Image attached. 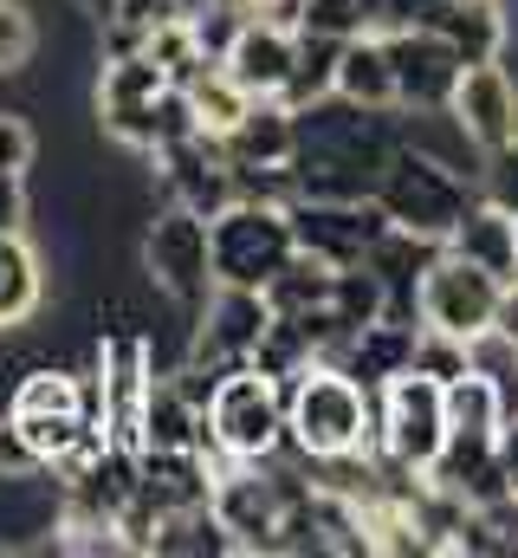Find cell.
<instances>
[{
  "label": "cell",
  "mask_w": 518,
  "mask_h": 558,
  "mask_svg": "<svg viewBox=\"0 0 518 558\" xmlns=\"http://www.w3.org/2000/svg\"><path fill=\"white\" fill-rule=\"evenodd\" d=\"M415 325H421V318H388L383 312V318H370L363 331H350V344H344L331 364H344L363 390H383L395 371L415 364Z\"/></svg>",
  "instance_id": "obj_16"
},
{
  "label": "cell",
  "mask_w": 518,
  "mask_h": 558,
  "mask_svg": "<svg viewBox=\"0 0 518 558\" xmlns=\"http://www.w3.org/2000/svg\"><path fill=\"white\" fill-rule=\"evenodd\" d=\"M136 448H201V454H214V441H208V410H201L169 371H156V384H149L143 441H136Z\"/></svg>",
  "instance_id": "obj_17"
},
{
  "label": "cell",
  "mask_w": 518,
  "mask_h": 558,
  "mask_svg": "<svg viewBox=\"0 0 518 558\" xmlns=\"http://www.w3.org/2000/svg\"><path fill=\"white\" fill-rule=\"evenodd\" d=\"M473 189H480L486 202H499L506 215H518V143L493 149V156H480V169H473Z\"/></svg>",
  "instance_id": "obj_28"
},
{
  "label": "cell",
  "mask_w": 518,
  "mask_h": 558,
  "mask_svg": "<svg viewBox=\"0 0 518 558\" xmlns=\"http://www.w3.org/2000/svg\"><path fill=\"white\" fill-rule=\"evenodd\" d=\"M26 215H33V202H26V175L0 169V234H26Z\"/></svg>",
  "instance_id": "obj_30"
},
{
  "label": "cell",
  "mask_w": 518,
  "mask_h": 558,
  "mask_svg": "<svg viewBox=\"0 0 518 558\" xmlns=\"http://www.w3.org/2000/svg\"><path fill=\"white\" fill-rule=\"evenodd\" d=\"M46 305V260L26 234H0V331L33 325Z\"/></svg>",
  "instance_id": "obj_21"
},
{
  "label": "cell",
  "mask_w": 518,
  "mask_h": 558,
  "mask_svg": "<svg viewBox=\"0 0 518 558\" xmlns=\"http://www.w3.org/2000/svg\"><path fill=\"white\" fill-rule=\"evenodd\" d=\"M388 72H395V111H447L454 78H460V52L434 33V26H388Z\"/></svg>",
  "instance_id": "obj_12"
},
{
  "label": "cell",
  "mask_w": 518,
  "mask_h": 558,
  "mask_svg": "<svg viewBox=\"0 0 518 558\" xmlns=\"http://www.w3.org/2000/svg\"><path fill=\"white\" fill-rule=\"evenodd\" d=\"M72 7H78V13H91L98 26H111V20H118V0H72Z\"/></svg>",
  "instance_id": "obj_33"
},
{
  "label": "cell",
  "mask_w": 518,
  "mask_h": 558,
  "mask_svg": "<svg viewBox=\"0 0 518 558\" xmlns=\"http://www.w3.org/2000/svg\"><path fill=\"white\" fill-rule=\"evenodd\" d=\"M415 371H428V377L454 384V377L467 371V338L434 331V325H415Z\"/></svg>",
  "instance_id": "obj_27"
},
{
  "label": "cell",
  "mask_w": 518,
  "mask_h": 558,
  "mask_svg": "<svg viewBox=\"0 0 518 558\" xmlns=\"http://www.w3.org/2000/svg\"><path fill=\"white\" fill-rule=\"evenodd\" d=\"M434 33L460 52V65L506 59V46H513L506 0H447V13H441V26H434Z\"/></svg>",
  "instance_id": "obj_20"
},
{
  "label": "cell",
  "mask_w": 518,
  "mask_h": 558,
  "mask_svg": "<svg viewBox=\"0 0 518 558\" xmlns=\"http://www.w3.org/2000/svg\"><path fill=\"white\" fill-rule=\"evenodd\" d=\"M331 92L350 98V105H363V111H395V72H388V46L377 26L350 33L337 46V85Z\"/></svg>",
  "instance_id": "obj_18"
},
{
  "label": "cell",
  "mask_w": 518,
  "mask_h": 558,
  "mask_svg": "<svg viewBox=\"0 0 518 558\" xmlns=\"http://www.w3.org/2000/svg\"><path fill=\"white\" fill-rule=\"evenodd\" d=\"M415 312H421V325H434V331L473 338V331L499 325V312H506V279L441 247V260H434V267L421 274V286H415Z\"/></svg>",
  "instance_id": "obj_9"
},
{
  "label": "cell",
  "mask_w": 518,
  "mask_h": 558,
  "mask_svg": "<svg viewBox=\"0 0 518 558\" xmlns=\"http://www.w3.org/2000/svg\"><path fill=\"white\" fill-rule=\"evenodd\" d=\"M499 461H506V481L518 487V410L499 422Z\"/></svg>",
  "instance_id": "obj_32"
},
{
  "label": "cell",
  "mask_w": 518,
  "mask_h": 558,
  "mask_svg": "<svg viewBox=\"0 0 518 558\" xmlns=\"http://www.w3.org/2000/svg\"><path fill=\"white\" fill-rule=\"evenodd\" d=\"M143 279L182 312V325L201 318L214 299V254H208V221L182 202H162L143 228Z\"/></svg>",
  "instance_id": "obj_4"
},
{
  "label": "cell",
  "mask_w": 518,
  "mask_h": 558,
  "mask_svg": "<svg viewBox=\"0 0 518 558\" xmlns=\"http://www.w3.org/2000/svg\"><path fill=\"white\" fill-rule=\"evenodd\" d=\"M208 254H214V286H254V292H266L272 274L298 254L292 215H285L279 202L234 195V202L208 221Z\"/></svg>",
  "instance_id": "obj_5"
},
{
  "label": "cell",
  "mask_w": 518,
  "mask_h": 558,
  "mask_svg": "<svg viewBox=\"0 0 518 558\" xmlns=\"http://www.w3.org/2000/svg\"><path fill=\"white\" fill-rule=\"evenodd\" d=\"M221 149H227L234 175H240V169H285L292 149H298V111H292L285 98H254V105L240 111V124L221 137Z\"/></svg>",
  "instance_id": "obj_15"
},
{
  "label": "cell",
  "mask_w": 518,
  "mask_h": 558,
  "mask_svg": "<svg viewBox=\"0 0 518 558\" xmlns=\"http://www.w3.org/2000/svg\"><path fill=\"white\" fill-rule=\"evenodd\" d=\"M331 279L337 267H324V260H311V254H292L272 286H266V305L279 312V318H305V312H318V305H331Z\"/></svg>",
  "instance_id": "obj_22"
},
{
  "label": "cell",
  "mask_w": 518,
  "mask_h": 558,
  "mask_svg": "<svg viewBox=\"0 0 518 558\" xmlns=\"http://www.w3.org/2000/svg\"><path fill=\"white\" fill-rule=\"evenodd\" d=\"M513 286H518V241H513Z\"/></svg>",
  "instance_id": "obj_36"
},
{
  "label": "cell",
  "mask_w": 518,
  "mask_h": 558,
  "mask_svg": "<svg viewBox=\"0 0 518 558\" xmlns=\"http://www.w3.org/2000/svg\"><path fill=\"white\" fill-rule=\"evenodd\" d=\"M337 46H344V39H331V33H305V26H298V59H292L285 92H279L292 111L331 98V85H337Z\"/></svg>",
  "instance_id": "obj_23"
},
{
  "label": "cell",
  "mask_w": 518,
  "mask_h": 558,
  "mask_svg": "<svg viewBox=\"0 0 518 558\" xmlns=\"http://www.w3.org/2000/svg\"><path fill=\"white\" fill-rule=\"evenodd\" d=\"M188 92V105H195V124L208 131V137H227L234 124H240V111L254 105V92H240L234 78H227V65H208L195 85H182Z\"/></svg>",
  "instance_id": "obj_24"
},
{
  "label": "cell",
  "mask_w": 518,
  "mask_h": 558,
  "mask_svg": "<svg viewBox=\"0 0 518 558\" xmlns=\"http://www.w3.org/2000/svg\"><path fill=\"white\" fill-rule=\"evenodd\" d=\"M143 162H149V175L162 182V195L182 202V208H195L201 221H214V215L240 195V189H234L227 149H221V137H208V131L169 143V149H156V156H143Z\"/></svg>",
  "instance_id": "obj_13"
},
{
  "label": "cell",
  "mask_w": 518,
  "mask_h": 558,
  "mask_svg": "<svg viewBox=\"0 0 518 558\" xmlns=\"http://www.w3.org/2000/svg\"><path fill=\"white\" fill-rule=\"evenodd\" d=\"M285 448L318 461L377 454V390H363L344 364L318 357L285 384Z\"/></svg>",
  "instance_id": "obj_2"
},
{
  "label": "cell",
  "mask_w": 518,
  "mask_h": 558,
  "mask_svg": "<svg viewBox=\"0 0 518 558\" xmlns=\"http://www.w3.org/2000/svg\"><path fill=\"white\" fill-rule=\"evenodd\" d=\"M499 325L518 338V286H506V312H499Z\"/></svg>",
  "instance_id": "obj_34"
},
{
  "label": "cell",
  "mask_w": 518,
  "mask_h": 558,
  "mask_svg": "<svg viewBox=\"0 0 518 558\" xmlns=\"http://www.w3.org/2000/svg\"><path fill=\"white\" fill-rule=\"evenodd\" d=\"M441 441H447V384L415 371V364L395 371L377 390V454L395 461V468L428 474Z\"/></svg>",
  "instance_id": "obj_7"
},
{
  "label": "cell",
  "mask_w": 518,
  "mask_h": 558,
  "mask_svg": "<svg viewBox=\"0 0 518 558\" xmlns=\"http://www.w3.org/2000/svg\"><path fill=\"white\" fill-rule=\"evenodd\" d=\"M292 59H298V26H279V20H240L234 46L221 52L227 78L254 98H279L285 78H292Z\"/></svg>",
  "instance_id": "obj_14"
},
{
  "label": "cell",
  "mask_w": 518,
  "mask_h": 558,
  "mask_svg": "<svg viewBox=\"0 0 518 558\" xmlns=\"http://www.w3.org/2000/svg\"><path fill=\"white\" fill-rule=\"evenodd\" d=\"M395 143H402L395 111H363L331 92L298 111L292 182H298V195H370Z\"/></svg>",
  "instance_id": "obj_1"
},
{
  "label": "cell",
  "mask_w": 518,
  "mask_h": 558,
  "mask_svg": "<svg viewBox=\"0 0 518 558\" xmlns=\"http://www.w3.org/2000/svg\"><path fill=\"white\" fill-rule=\"evenodd\" d=\"M447 124L467 137L473 156H493V149L518 143V78L506 72V59L460 65L454 98H447Z\"/></svg>",
  "instance_id": "obj_11"
},
{
  "label": "cell",
  "mask_w": 518,
  "mask_h": 558,
  "mask_svg": "<svg viewBox=\"0 0 518 558\" xmlns=\"http://www.w3.org/2000/svg\"><path fill=\"white\" fill-rule=\"evenodd\" d=\"M221 7L240 20H279V26H298V13H305V0H221Z\"/></svg>",
  "instance_id": "obj_31"
},
{
  "label": "cell",
  "mask_w": 518,
  "mask_h": 558,
  "mask_svg": "<svg viewBox=\"0 0 518 558\" xmlns=\"http://www.w3.org/2000/svg\"><path fill=\"white\" fill-rule=\"evenodd\" d=\"M506 422V390L480 371H460L447 384V428H499Z\"/></svg>",
  "instance_id": "obj_25"
},
{
  "label": "cell",
  "mask_w": 518,
  "mask_h": 558,
  "mask_svg": "<svg viewBox=\"0 0 518 558\" xmlns=\"http://www.w3.org/2000/svg\"><path fill=\"white\" fill-rule=\"evenodd\" d=\"M370 195L388 215V228L421 234V241H447L460 228V215L480 202V189H473V175L460 162H447V156H434V149H421L408 137L395 143V156L383 162Z\"/></svg>",
  "instance_id": "obj_3"
},
{
  "label": "cell",
  "mask_w": 518,
  "mask_h": 558,
  "mask_svg": "<svg viewBox=\"0 0 518 558\" xmlns=\"http://www.w3.org/2000/svg\"><path fill=\"white\" fill-rule=\"evenodd\" d=\"M513 241H518V215H506L499 202L480 195L460 215V228L447 234V254H460V260H473V267H486V274H499L513 286Z\"/></svg>",
  "instance_id": "obj_19"
},
{
  "label": "cell",
  "mask_w": 518,
  "mask_h": 558,
  "mask_svg": "<svg viewBox=\"0 0 518 558\" xmlns=\"http://www.w3.org/2000/svg\"><path fill=\"white\" fill-rule=\"evenodd\" d=\"M39 162V131L26 124V111H0V169L26 175Z\"/></svg>",
  "instance_id": "obj_29"
},
{
  "label": "cell",
  "mask_w": 518,
  "mask_h": 558,
  "mask_svg": "<svg viewBox=\"0 0 518 558\" xmlns=\"http://www.w3.org/2000/svg\"><path fill=\"white\" fill-rule=\"evenodd\" d=\"M266 325H272L266 292H254V286H214V299H208L201 318L188 325V351H182V357H188V364H208L214 377H221V371H240V364H254Z\"/></svg>",
  "instance_id": "obj_10"
},
{
  "label": "cell",
  "mask_w": 518,
  "mask_h": 558,
  "mask_svg": "<svg viewBox=\"0 0 518 558\" xmlns=\"http://www.w3.org/2000/svg\"><path fill=\"white\" fill-rule=\"evenodd\" d=\"M39 52V20L26 0H0V78H20Z\"/></svg>",
  "instance_id": "obj_26"
},
{
  "label": "cell",
  "mask_w": 518,
  "mask_h": 558,
  "mask_svg": "<svg viewBox=\"0 0 518 558\" xmlns=\"http://www.w3.org/2000/svg\"><path fill=\"white\" fill-rule=\"evenodd\" d=\"M285 215H292L298 254H311L324 267H363L388 234V215L377 208V195H298Z\"/></svg>",
  "instance_id": "obj_8"
},
{
  "label": "cell",
  "mask_w": 518,
  "mask_h": 558,
  "mask_svg": "<svg viewBox=\"0 0 518 558\" xmlns=\"http://www.w3.org/2000/svg\"><path fill=\"white\" fill-rule=\"evenodd\" d=\"M0 428H7V384H0Z\"/></svg>",
  "instance_id": "obj_35"
},
{
  "label": "cell",
  "mask_w": 518,
  "mask_h": 558,
  "mask_svg": "<svg viewBox=\"0 0 518 558\" xmlns=\"http://www.w3.org/2000/svg\"><path fill=\"white\" fill-rule=\"evenodd\" d=\"M208 441L227 461H266V454H279L285 448V384H272L254 364L221 371V384L208 397Z\"/></svg>",
  "instance_id": "obj_6"
}]
</instances>
